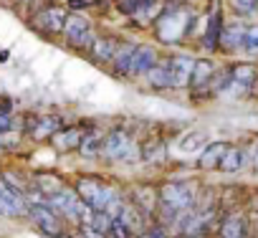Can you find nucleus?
Instances as JSON below:
<instances>
[{"label":"nucleus","mask_w":258,"mask_h":238,"mask_svg":"<svg viewBox=\"0 0 258 238\" xmlns=\"http://www.w3.org/2000/svg\"><path fill=\"white\" fill-rule=\"evenodd\" d=\"M243 36H245V26L243 23H238V21H233V23H228L223 31H220V46L223 48H228V51H238L240 48V43H243Z\"/></svg>","instance_id":"6ab92c4d"},{"label":"nucleus","mask_w":258,"mask_h":238,"mask_svg":"<svg viewBox=\"0 0 258 238\" xmlns=\"http://www.w3.org/2000/svg\"><path fill=\"white\" fill-rule=\"evenodd\" d=\"M230 3L238 11V16H253V13H258V0H230Z\"/></svg>","instance_id":"393cba45"},{"label":"nucleus","mask_w":258,"mask_h":238,"mask_svg":"<svg viewBox=\"0 0 258 238\" xmlns=\"http://www.w3.org/2000/svg\"><path fill=\"white\" fill-rule=\"evenodd\" d=\"M167 160V142L162 135H145L140 137V162L160 165Z\"/></svg>","instance_id":"6e6552de"},{"label":"nucleus","mask_w":258,"mask_h":238,"mask_svg":"<svg viewBox=\"0 0 258 238\" xmlns=\"http://www.w3.org/2000/svg\"><path fill=\"white\" fill-rule=\"evenodd\" d=\"M101 160L109 162V165H135V162H140V137L121 130V127L109 130L104 135Z\"/></svg>","instance_id":"f257e3e1"},{"label":"nucleus","mask_w":258,"mask_h":238,"mask_svg":"<svg viewBox=\"0 0 258 238\" xmlns=\"http://www.w3.org/2000/svg\"><path fill=\"white\" fill-rule=\"evenodd\" d=\"M245 165V152L240 150V147H235V145H230L228 150H225V155H223V160H220V165H218V170H223V172H238L240 167Z\"/></svg>","instance_id":"412c9836"},{"label":"nucleus","mask_w":258,"mask_h":238,"mask_svg":"<svg viewBox=\"0 0 258 238\" xmlns=\"http://www.w3.org/2000/svg\"><path fill=\"white\" fill-rule=\"evenodd\" d=\"M228 147H230L228 142H208V145L200 150L198 165H200L203 170H215V167L220 165V160H223V155H225Z\"/></svg>","instance_id":"a211bd4d"},{"label":"nucleus","mask_w":258,"mask_h":238,"mask_svg":"<svg viewBox=\"0 0 258 238\" xmlns=\"http://www.w3.org/2000/svg\"><path fill=\"white\" fill-rule=\"evenodd\" d=\"M11 130H13V116L8 111H0V140L11 135Z\"/></svg>","instance_id":"a878e982"},{"label":"nucleus","mask_w":258,"mask_h":238,"mask_svg":"<svg viewBox=\"0 0 258 238\" xmlns=\"http://www.w3.org/2000/svg\"><path fill=\"white\" fill-rule=\"evenodd\" d=\"M74 193H76V198H79L86 208H91L94 213H104V210L109 208V203H111L116 195H121L114 185H109V183L101 180L99 175H81V177L74 183Z\"/></svg>","instance_id":"f03ea898"},{"label":"nucleus","mask_w":258,"mask_h":238,"mask_svg":"<svg viewBox=\"0 0 258 238\" xmlns=\"http://www.w3.org/2000/svg\"><path fill=\"white\" fill-rule=\"evenodd\" d=\"M147 81H150V86H152V89H172L167 64H165V61H157V64L147 71Z\"/></svg>","instance_id":"4be33fe9"},{"label":"nucleus","mask_w":258,"mask_h":238,"mask_svg":"<svg viewBox=\"0 0 258 238\" xmlns=\"http://www.w3.org/2000/svg\"><path fill=\"white\" fill-rule=\"evenodd\" d=\"M66 11L58 8V6H48L38 13V18L33 21V28L38 31H46V33H61L63 31V23H66Z\"/></svg>","instance_id":"f8f14e48"},{"label":"nucleus","mask_w":258,"mask_h":238,"mask_svg":"<svg viewBox=\"0 0 258 238\" xmlns=\"http://www.w3.org/2000/svg\"><path fill=\"white\" fill-rule=\"evenodd\" d=\"M215 64L213 61H208V58H200V61H195L192 64V74H190V89H192V94H200V91H210V86H213V76H215Z\"/></svg>","instance_id":"9b49d317"},{"label":"nucleus","mask_w":258,"mask_h":238,"mask_svg":"<svg viewBox=\"0 0 258 238\" xmlns=\"http://www.w3.org/2000/svg\"><path fill=\"white\" fill-rule=\"evenodd\" d=\"M26 215L46 235H61L63 233V218L53 208H48L46 203H28L26 205Z\"/></svg>","instance_id":"39448f33"},{"label":"nucleus","mask_w":258,"mask_h":238,"mask_svg":"<svg viewBox=\"0 0 258 238\" xmlns=\"http://www.w3.org/2000/svg\"><path fill=\"white\" fill-rule=\"evenodd\" d=\"M84 135H86L84 127H61L48 142L58 155H69V152H79V145H81Z\"/></svg>","instance_id":"1a4fd4ad"},{"label":"nucleus","mask_w":258,"mask_h":238,"mask_svg":"<svg viewBox=\"0 0 258 238\" xmlns=\"http://www.w3.org/2000/svg\"><path fill=\"white\" fill-rule=\"evenodd\" d=\"M104 135L101 130H86L81 145H79V155L84 160H101V150H104Z\"/></svg>","instance_id":"dca6fc26"},{"label":"nucleus","mask_w":258,"mask_h":238,"mask_svg":"<svg viewBox=\"0 0 258 238\" xmlns=\"http://www.w3.org/2000/svg\"><path fill=\"white\" fill-rule=\"evenodd\" d=\"M255 69L250 66V64H238V66H233L230 69V79H228V86H225V91L223 94H230V96H245L250 89H253V84H255Z\"/></svg>","instance_id":"0eeeda50"},{"label":"nucleus","mask_w":258,"mask_h":238,"mask_svg":"<svg viewBox=\"0 0 258 238\" xmlns=\"http://www.w3.org/2000/svg\"><path fill=\"white\" fill-rule=\"evenodd\" d=\"M61 127H63V119L56 116V114H28V116H26V125H23V132H26L31 140L46 142V140H51Z\"/></svg>","instance_id":"423d86ee"},{"label":"nucleus","mask_w":258,"mask_h":238,"mask_svg":"<svg viewBox=\"0 0 258 238\" xmlns=\"http://www.w3.org/2000/svg\"><path fill=\"white\" fill-rule=\"evenodd\" d=\"M26 200L18 195V193H13L3 180H0V215H6V218H21V215H26Z\"/></svg>","instance_id":"2eb2a0df"},{"label":"nucleus","mask_w":258,"mask_h":238,"mask_svg":"<svg viewBox=\"0 0 258 238\" xmlns=\"http://www.w3.org/2000/svg\"><path fill=\"white\" fill-rule=\"evenodd\" d=\"M250 162H253V170L258 172V145H255V150H253V157H250Z\"/></svg>","instance_id":"bb28decb"},{"label":"nucleus","mask_w":258,"mask_h":238,"mask_svg":"<svg viewBox=\"0 0 258 238\" xmlns=\"http://www.w3.org/2000/svg\"><path fill=\"white\" fill-rule=\"evenodd\" d=\"M18 3H21V6H28V3H33V0H18Z\"/></svg>","instance_id":"cd10ccee"},{"label":"nucleus","mask_w":258,"mask_h":238,"mask_svg":"<svg viewBox=\"0 0 258 238\" xmlns=\"http://www.w3.org/2000/svg\"><path fill=\"white\" fill-rule=\"evenodd\" d=\"M192 26V13L185 8H165L160 18L155 21L157 38L162 43H177Z\"/></svg>","instance_id":"7ed1b4c3"},{"label":"nucleus","mask_w":258,"mask_h":238,"mask_svg":"<svg viewBox=\"0 0 258 238\" xmlns=\"http://www.w3.org/2000/svg\"><path fill=\"white\" fill-rule=\"evenodd\" d=\"M240 51H245V53H258V26L245 28V36H243Z\"/></svg>","instance_id":"5701e85b"},{"label":"nucleus","mask_w":258,"mask_h":238,"mask_svg":"<svg viewBox=\"0 0 258 238\" xmlns=\"http://www.w3.org/2000/svg\"><path fill=\"white\" fill-rule=\"evenodd\" d=\"M61 36H63L66 46L74 48V51H86L89 43L94 41L91 23H89L81 13H69V16H66V23H63Z\"/></svg>","instance_id":"20e7f679"},{"label":"nucleus","mask_w":258,"mask_h":238,"mask_svg":"<svg viewBox=\"0 0 258 238\" xmlns=\"http://www.w3.org/2000/svg\"><path fill=\"white\" fill-rule=\"evenodd\" d=\"M119 38H114V36H94V41L89 43V53H91V58L94 61H99V64H111L114 61V56H116V51H119Z\"/></svg>","instance_id":"ddd939ff"},{"label":"nucleus","mask_w":258,"mask_h":238,"mask_svg":"<svg viewBox=\"0 0 258 238\" xmlns=\"http://www.w3.org/2000/svg\"><path fill=\"white\" fill-rule=\"evenodd\" d=\"M160 61L157 51L152 46H135L132 56H129V69L126 76H147V71Z\"/></svg>","instance_id":"9d476101"},{"label":"nucleus","mask_w":258,"mask_h":238,"mask_svg":"<svg viewBox=\"0 0 258 238\" xmlns=\"http://www.w3.org/2000/svg\"><path fill=\"white\" fill-rule=\"evenodd\" d=\"M218 41H220V18H218V16H213V18H210V23H208L205 46H208V48H215V46H218Z\"/></svg>","instance_id":"b1692460"},{"label":"nucleus","mask_w":258,"mask_h":238,"mask_svg":"<svg viewBox=\"0 0 258 238\" xmlns=\"http://www.w3.org/2000/svg\"><path fill=\"white\" fill-rule=\"evenodd\" d=\"M218 235H220V238H245V235H248V223H245V218L238 215V213L225 215V218L220 220V225H218Z\"/></svg>","instance_id":"f3484780"},{"label":"nucleus","mask_w":258,"mask_h":238,"mask_svg":"<svg viewBox=\"0 0 258 238\" xmlns=\"http://www.w3.org/2000/svg\"><path fill=\"white\" fill-rule=\"evenodd\" d=\"M208 145V135L205 132H185V135H180V140H177V147H180V152H185V155H195V152H200L203 147Z\"/></svg>","instance_id":"aec40b11"},{"label":"nucleus","mask_w":258,"mask_h":238,"mask_svg":"<svg viewBox=\"0 0 258 238\" xmlns=\"http://www.w3.org/2000/svg\"><path fill=\"white\" fill-rule=\"evenodd\" d=\"M167 64V71H170V84L172 89H185L190 84V74H192V58L187 56H172L165 61Z\"/></svg>","instance_id":"4468645a"}]
</instances>
